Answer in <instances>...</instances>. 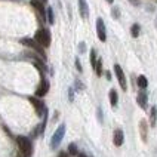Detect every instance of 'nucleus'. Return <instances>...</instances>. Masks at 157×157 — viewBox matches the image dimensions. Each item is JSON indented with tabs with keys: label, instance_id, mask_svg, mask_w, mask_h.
<instances>
[{
	"label": "nucleus",
	"instance_id": "1",
	"mask_svg": "<svg viewBox=\"0 0 157 157\" xmlns=\"http://www.w3.org/2000/svg\"><path fill=\"white\" fill-rule=\"evenodd\" d=\"M18 147H19V151L22 157H31V153H33V147H31V142L28 138L25 136H18L17 138Z\"/></svg>",
	"mask_w": 157,
	"mask_h": 157
},
{
	"label": "nucleus",
	"instance_id": "2",
	"mask_svg": "<svg viewBox=\"0 0 157 157\" xmlns=\"http://www.w3.org/2000/svg\"><path fill=\"white\" fill-rule=\"evenodd\" d=\"M34 40L40 44L42 48H48V46L51 44V33H49V30H46V28H40V30L36 33Z\"/></svg>",
	"mask_w": 157,
	"mask_h": 157
},
{
	"label": "nucleus",
	"instance_id": "3",
	"mask_svg": "<svg viewBox=\"0 0 157 157\" xmlns=\"http://www.w3.org/2000/svg\"><path fill=\"white\" fill-rule=\"evenodd\" d=\"M64 133H65V126H64V124H61V126L55 131L52 140H51V147H52V148H56V147L61 144L62 138H64Z\"/></svg>",
	"mask_w": 157,
	"mask_h": 157
},
{
	"label": "nucleus",
	"instance_id": "4",
	"mask_svg": "<svg viewBox=\"0 0 157 157\" xmlns=\"http://www.w3.org/2000/svg\"><path fill=\"white\" fill-rule=\"evenodd\" d=\"M21 43L25 44V46H28V48H31V49H34L36 52H39L42 56L44 58V52H43V48L40 46V44L37 43L36 40H33V39H22L21 40Z\"/></svg>",
	"mask_w": 157,
	"mask_h": 157
},
{
	"label": "nucleus",
	"instance_id": "5",
	"mask_svg": "<svg viewBox=\"0 0 157 157\" xmlns=\"http://www.w3.org/2000/svg\"><path fill=\"white\" fill-rule=\"evenodd\" d=\"M96 34H98V39L101 42H105L107 33H105V24L102 21V18H98V21H96Z\"/></svg>",
	"mask_w": 157,
	"mask_h": 157
},
{
	"label": "nucleus",
	"instance_id": "6",
	"mask_svg": "<svg viewBox=\"0 0 157 157\" xmlns=\"http://www.w3.org/2000/svg\"><path fill=\"white\" fill-rule=\"evenodd\" d=\"M114 71H116V76H117V78H119V83H120L122 89L123 90H126L128 83H126V77H124V73H123L122 67H120L119 64H116V65H114Z\"/></svg>",
	"mask_w": 157,
	"mask_h": 157
},
{
	"label": "nucleus",
	"instance_id": "7",
	"mask_svg": "<svg viewBox=\"0 0 157 157\" xmlns=\"http://www.w3.org/2000/svg\"><path fill=\"white\" fill-rule=\"evenodd\" d=\"M48 90H49V82H48L46 78H42L40 85H39L37 90H36V95L37 96H44L46 94H48Z\"/></svg>",
	"mask_w": 157,
	"mask_h": 157
},
{
	"label": "nucleus",
	"instance_id": "8",
	"mask_svg": "<svg viewBox=\"0 0 157 157\" xmlns=\"http://www.w3.org/2000/svg\"><path fill=\"white\" fill-rule=\"evenodd\" d=\"M30 102L34 105L36 111H37V114H39V116H42V114H43L44 107H43V102H42L40 99H37V98H34V96H31V98H30Z\"/></svg>",
	"mask_w": 157,
	"mask_h": 157
},
{
	"label": "nucleus",
	"instance_id": "9",
	"mask_svg": "<svg viewBox=\"0 0 157 157\" xmlns=\"http://www.w3.org/2000/svg\"><path fill=\"white\" fill-rule=\"evenodd\" d=\"M78 9H80V15H82V18L86 19V18L89 17V8H87L86 0H78Z\"/></svg>",
	"mask_w": 157,
	"mask_h": 157
},
{
	"label": "nucleus",
	"instance_id": "10",
	"mask_svg": "<svg viewBox=\"0 0 157 157\" xmlns=\"http://www.w3.org/2000/svg\"><path fill=\"white\" fill-rule=\"evenodd\" d=\"M123 140H124V136H123V132L120 131V129L114 131V136H113L114 145H116V147H120V145L123 144Z\"/></svg>",
	"mask_w": 157,
	"mask_h": 157
},
{
	"label": "nucleus",
	"instance_id": "11",
	"mask_svg": "<svg viewBox=\"0 0 157 157\" xmlns=\"http://www.w3.org/2000/svg\"><path fill=\"white\" fill-rule=\"evenodd\" d=\"M136 101H138V104H140L141 108H145V107H147V94H145L144 90H141L140 94H138Z\"/></svg>",
	"mask_w": 157,
	"mask_h": 157
},
{
	"label": "nucleus",
	"instance_id": "12",
	"mask_svg": "<svg viewBox=\"0 0 157 157\" xmlns=\"http://www.w3.org/2000/svg\"><path fill=\"white\" fill-rule=\"evenodd\" d=\"M30 3H31L33 8H36V10H39L40 13L44 15V8H43V2H42V0H31Z\"/></svg>",
	"mask_w": 157,
	"mask_h": 157
},
{
	"label": "nucleus",
	"instance_id": "13",
	"mask_svg": "<svg viewBox=\"0 0 157 157\" xmlns=\"http://www.w3.org/2000/svg\"><path fill=\"white\" fill-rule=\"evenodd\" d=\"M140 129H141V138H142V141H147V122L145 120H141Z\"/></svg>",
	"mask_w": 157,
	"mask_h": 157
},
{
	"label": "nucleus",
	"instance_id": "14",
	"mask_svg": "<svg viewBox=\"0 0 157 157\" xmlns=\"http://www.w3.org/2000/svg\"><path fill=\"white\" fill-rule=\"evenodd\" d=\"M117 99H119L117 92H116L114 89H111V90H110V102H111V105H113V107H116V105H117Z\"/></svg>",
	"mask_w": 157,
	"mask_h": 157
},
{
	"label": "nucleus",
	"instance_id": "15",
	"mask_svg": "<svg viewBox=\"0 0 157 157\" xmlns=\"http://www.w3.org/2000/svg\"><path fill=\"white\" fill-rule=\"evenodd\" d=\"M147 85H148V80L145 78V76H140V77H138V86H140L141 89H145Z\"/></svg>",
	"mask_w": 157,
	"mask_h": 157
},
{
	"label": "nucleus",
	"instance_id": "16",
	"mask_svg": "<svg viewBox=\"0 0 157 157\" xmlns=\"http://www.w3.org/2000/svg\"><path fill=\"white\" fill-rule=\"evenodd\" d=\"M156 117H157V108L153 107V108H151V120H150L151 126H156Z\"/></svg>",
	"mask_w": 157,
	"mask_h": 157
},
{
	"label": "nucleus",
	"instance_id": "17",
	"mask_svg": "<svg viewBox=\"0 0 157 157\" xmlns=\"http://www.w3.org/2000/svg\"><path fill=\"white\" fill-rule=\"evenodd\" d=\"M68 154H70V156H78L76 144H70V147H68Z\"/></svg>",
	"mask_w": 157,
	"mask_h": 157
},
{
	"label": "nucleus",
	"instance_id": "18",
	"mask_svg": "<svg viewBox=\"0 0 157 157\" xmlns=\"http://www.w3.org/2000/svg\"><path fill=\"white\" fill-rule=\"evenodd\" d=\"M131 33L133 37H138V34H140V25H138V24H133L131 28Z\"/></svg>",
	"mask_w": 157,
	"mask_h": 157
},
{
	"label": "nucleus",
	"instance_id": "19",
	"mask_svg": "<svg viewBox=\"0 0 157 157\" xmlns=\"http://www.w3.org/2000/svg\"><path fill=\"white\" fill-rule=\"evenodd\" d=\"M95 71H96V74H98V76H101V74H102V61H101V59L96 62Z\"/></svg>",
	"mask_w": 157,
	"mask_h": 157
},
{
	"label": "nucleus",
	"instance_id": "20",
	"mask_svg": "<svg viewBox=\"0 0 157 157\" xmlns=\"http://www.w3.org/2000/svg\"><path fill=\"white\" fill-rule=\"evenodd\" d=\"M90 64H92V67L95 68V65H96V52L92 49L90 51Z\"/></svg>",
	"mask_w": 157,
	"mask_h": 157
},
{
	"label": "nucleus",
	"instance_id": "21",
	"mask_svg": "<svg viewBox=\"0 0 157 157\" xmlns=\"http://www.w3.org/2000/svg\"><path fill=\"white\" fill-rule=\"evenodd\" d=\"M48 21H49L51 24H53V22H55V19H53V10H52V8L48 9Z\"/></svg>",
	"mask_w": 157,
	"mask_h": 157
},
{
	"label": "nucleus",
	"instance_id": "22",
	"mask_svg": "<svg viewBox=\"0 0 157 157\" xmlns=\"http://www.w3.org/2000/svg\"><path fill=\"white\" fill-rule=\"evenodd\" d=\"M58 157H70V154H68V153H65V151H62V153L58 154Z\"/></svg>",
	"mask_w": 157,
	"mask_h": 157
},
{
	"label": "nucleus",
	"instance_id": "23",
	"mask_svg": "<svg viewBox=\"0 0 157 157\" xmlns=\"http://www.w3.org/2000/svg\"><path fill=\"white\" fill-rule=\"evenodd\" d=\"M76 67H77V70H78V71H82V65H80V61H78V59L76 61Z\"/></svg>",
	"mask_w": 157,
	"mask_h": 157
},
{
	"label": "nucleus",
	"instance_id": "24",
	"mask_svg": "<svg viewBox=\"0 0 157 157\" xmlns=\"http://www.w3.org/2000/svg\"><path fill=\"white\" fill-rule=\"evenodd\" d=\"M77 157H86V154H78Z\"/></svg>",
	"mask_w": 157,
	"mask_h": 157
},
{
	"label": "nucleus",
	"instance_id": "25",
	"mask_svg": "<svg viewBox=\"0 0 157 157\" xmlns=\"http://www.w3.org/2000/svg\"><path fill=\"white\" fill-rule=\"evenodd\" d=\"M107 2H108V3H113V0H107Z\"/></svg>",
	"mask_w": 157,
	"mask_h": 157
},
{
	"label": "nucleus",
	"instance_id": "26",
	"mask_svg": "<svg viewBox=\"0 0 157 157\" xmlns=\"http://www.w3.org/2000/svg\"><path fill=\"white\" fill-rule=\"evenodd\" d=\"M42 2H46V0H42Z\"/></svg>",
	"mask_w": 157,
	"mask_h": 157
},
{
	"label": "nucleus",
	"instance_id": "27",
	"mask_svg": "<svg viewBox=\"0 0 157 157\" xmlns=\"http://www.w3.org/2000/svg\"><path fill=\"white\" fill-rule=\"evenodd\" d=\"M18 157H19V156H18Z\"/></svg>",
	"mask_w": 157,
	"mask_h": 157
}]
</instances>
